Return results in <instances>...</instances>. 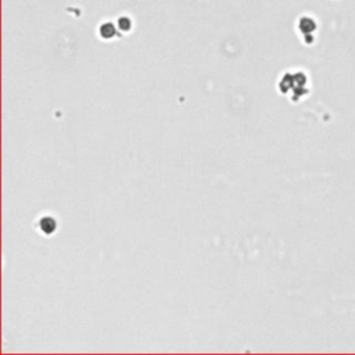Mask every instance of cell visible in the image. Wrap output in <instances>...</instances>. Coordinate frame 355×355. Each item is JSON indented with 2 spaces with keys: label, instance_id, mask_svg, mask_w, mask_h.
Wrapping results in <instances>:
<instances>
[{
  "label": "cell",
  "instance_id": "1",
  "mask_svg": "<svg viewBox=\"0 0 355 355\" xmlns=\"http://www.w3.org/2000/svg\"><path fill=\"white\" fill-rule=\"evenodd\" d=\"M41 226H42L43 232H46V233H52L56 228L55 219H52V218H43L42 221H41Z\"/></svg>",
  "mask_w": 355,
  "mask_h": 355
}]
</instances>
